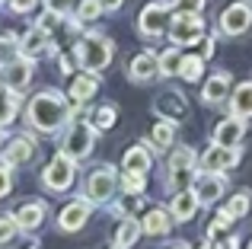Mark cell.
<instances>
[{
    "label": "cell",
    "instance_id": "obj_1",
    "mask_svg": "<svg viewBox=\"0 0 252 249\" xmlns=\"http://www.w3.org/2000/svg\"><path fill=\"white\" fill-rule=\"evenodd\" d=\"M74 119H77V109L67 106L64 93H58V90H42L26 106V124L38 134H58Z\"/></svg>",
    "mask_w": 252,
    "mask_h": 249
},
{
    "label": "cell",
    "instance_id": "obj_2",
    "mask_svg": "<svg viewBox=\"0 0 252 249\" xmlns=\"http://www.w3.org/2000/svg\"><path fill=\"white\" fill-rule=\"evenodd\" d=\"M112 51H115V45H112V38H105L102 32H86L74 42V58L77 64H80L83 70H93V74H99V70H105L112 64Z\"/></svg>",
    "mask_w": 252,
    "mask_h": 249
},
{
    "label": "cell",
    "instance_id": "obj_3",
    "mask_svg": "<svg viewBox=\"0 0 252 249\" xmlns=\"http://www.w3.org/2000/svg\"><path fill=\"white\" fill-rule=\"evenodd\" d=\"M198 176V154L191 147H176L169 156V173H166V186L172 192H179V188H189L191 182H195Z\"/></svg>",
    "mask_w": 252,
    "mask_h": 249
},
{
    "label": "cell",
    "instance_id": "obj_4",
    "mask_svg": "<svg viewBox=\"0 0 252 249\" xmlns=\"http://www.w3.org/2000/svg\"><path fill=\"white\" fill-rule=\"evenodd\" d=\"M74 179H77V160H74V156H67L64 150H61V154H55V160H51L48 166H45V173H42V186L48 188V192H55V195L70 192Z\"/></svg>",
    "mask_w": 252,
    "mask_h": 249
},
{
    "label": "cell",
    "instance_id": "obj_5",
    "mask_svg": "<svg viewBox=\"0 0 252 249\" xmlns=\"http://www.w3.org/2000/svg\"><path fill=\"white\" fill-rule=\"evenodd\" d=\"M172 10H176L172 0H150V3L141 10V16H137V29H141V35L160 38L163 32H169Z\"/></svg>",
    "mask_w": 252,
    "mask_h": 249
},
{
    "label": "cell",
    "instance_id": "obj_6",
    "mask_svg": "<svg viewBox=\"0 0 252 249\" xmlns=\"http://www.w3.org/2000/svg\"><path fill=\"white\" fill-rule=\"evenodd\" d=\"M96 134L99 128L93 122H74L67 131H64V141H61V150L67 156H74L77 163L86 160L93 154V144H96Z\"/></svg>",
    "mask_w": 252,
    "mask_h": 249
},
{
    "label": "cell",
    "instance_id": "obj_7",
    "mask_svg": "<svg viewBox=\"0 0 252 249\" xmlns=\"http://www.w3.org/2000/svg\"><path fill=\"white\" fill-rule=\"evenodd\" d=\"M169 38H172V45H179V48H189V45L201 42L204 38L201 13H176L172 23H169Z\"/></svg>",
    "mask_w": 252,
    "mask_h": 249
},
{
    "label": "cell",
    "instance_id": "obj_8",
    "mask_svg": "<svg viewBox=\"0 0 252 249\" xmlns=\"http://www.w3.org/2000/svg\"><path fill=\"white\" fill-rule=\"evenodd\" d=\"M115 188H118V176H115L112 166L93 169V173L86 176V182H83V192H86V198H90L93 205H105V201L115 195Z\"/></svg>",
    "mask_w": 252,
    "mask_h": 249
},
{
    "label": "cell",
    "instance_id": "obj_9",
    "mask_svg": "<svg viewBox=\"0 0 252 249\" xmlns=\"http://www.w3.org/2000/svg\"><path fill=\"white\" fill-rule=\"evenodd\" d=\"M240 156H243L240 147H223V144L211 141V147L198 156V166L211 169V173H227V169H233L236 163H240Z\"/></svg>",
    "mask_w": 252,
    "mask_h": 249
},
{
    "label": "cell",
    "instance_id": "obj_10",
    "mask_svg": "<svg viewBox=\"0 0 252 249\" xmlns=\"http://www.w3.org/2000/svg\"><path fill=\"white\" fill-rule=\"evenodd\" d=\"M32 70H35V61L26 55H19L16 61L3 64V74H0V83H3L6 90H13V93H26L32 83Z\"/></svg>",
    "mask_w": 252,
    "mask_h": 249
},
{
    "label": "cell",
    "instance_id": "obj_11",
    "mask_svg": "<svg viewBox=\"0 0 252 249\" xmlns=\"http://www.w3.org/2000/svg\"><path fill=\"white\" fill-rule=\"evenodd\" d=\"M252 26V3L249 0H236V3H230L227 10L220 13V32L223 35H243Z\"/></svg>",
    "mask_w": 252,
    "mask_h": 249
},
{
    "label": "cell",
    "instance_id": "obj_12",
    "mask_svg": "<svg viewBox=\"0 0 252 249\" xmlns=\"http://www.w3.org/2000/svg\"><path fill=\"white\" fill-rule=\"evenodd\" d=\"M191 188L198 192V201H201V205H214V201H220V195L227 192V176L201 169V173L195 176V182H191Z\"/></svg>",
    "mask_w": 252,
    "mask_h": 249
},
{
    "label": "cell",
    "instance_id": "obj_13",
    "mask_svg": "<svg viewBox=\"0 0 252 249\" xmlns=\"http://www.w3.org/2000/svg\"><path fill=\"white\" fill-rule=\"evenodd\" d=\"M90 214H93V201L86 198V195L83 198H74L61 214H58V230L61 233H77L86 220H90Z\"/></svg>",
    "mask_w": 252,
    "mask_h": 249
},
{
    "label": "cell",
    "instance_id": "obj_14",
    "mask_svg": "<svg viewBox=\"0 0 252 249\" xmlns=\"http://www.w3.org/2000/svg\"><path fill=\"white\" fill-rule=\"evenodd\" d=\"M154 112L160 115V119L179 122V119H185V112H189V102H185V96L176 93V90H163V93L154 99Z\"/></svg>",
    "mask_w": 252,
    "mask_h": 249
},
{
    "label": "cell",
    "instance_id": "obj_15",
    "mask_svg": "<svg viewBox=\"0 0 252 249\" xmlns=\"http://www.w3.org/2000/svg\"><path fill=\"white\" fill-rule=\"evenodd\" d=\"M230 90H233L230 74L227 70H217V74H211L208 83L201 87V102L204 106H220L223 99H230Z\"/></svg>",
    "mask_w": 252,
    "mask_h": 249
},
{
    "label": "cell",
    "instance_id": "obj_16",
    "mask_svg": "<svg viewBox=\"0 0 252 249\" xmlns=\"http://www.w3.org/2000/svg\"><path fill=\"white\" fill-rule=\"evenodd\" d=\"M243 134H246V119L230 115V119L217 122V128L211 131V141H214V144H223V147H240Z\"/></svg>",
    "mask_w": 252,
    "mask_h": 249
},
{
    "label": "cell",
    "instance_id": "obj_17",
    "mask_svg": "<svg viewBox=\"0 0 252 249\" xmlns=\"http://www.w3.org/2000/svg\"><path fill=\"white\" fill-rule=\"evenodd\" d=\"M157 74H160V55H154V51H141V55H134V61L128 64V77L134 83H147V80H154Z\"/></svg>",
    "mask_w": 252,
    "mask_h": 249
},
{
    "label": "cell",
    "instance_id": "obj_18",
    "mask_svg": "<svg viewBox=\"0 0 252 249\" xmlns=\"http://www.w3.org/2000/svg\"><path fill=\"white\" fill-rule=\"evenodd\" d=\"M13 218H16L19 230H38V227H42V220H45V201H38V198L23 201V205H16Z\"/></svg>",
    "mask_w": 252,
    "mask_h": 249
},
{
    "label": "cell",
    "instance_id": "obj_19",
    "mask_svg": "<svg viewBox=\"0 0 252 249\" xmlns=\"http://www.w3.org/2000/svg\"><path fill=\"white\" fill-rule=\"evenodd\" d=\"M198 205H201V201H198V192L195 188H179L176 195H172V201H169V208H172V218L176 220H191L195 218V211H198Z\"/></svg>",
    "mask_w": 252,
    "mask_h": 249
},
{
    "label": "cell",
    "instance_id": "obj_20",
    "mask_svg": "<svg viewBox=\"0 0 252 249\" xmlns=\"http://www.w3.org/2000/svg\"><path fill=\"white\" fill-rule=\"evenodd\" d=\"M96 90H99V74H93V70H83V74H77L74 80H70V99L74 102H90L93 96H96Z\"/></svg>",
    "mask_w": 252,
    "mask_h": 249
},
{
    "label": "cell",
    "instance_id": "obj_21",
    "mask_svg": "<svg viewBox=\"0 0 252 249\" xmlns=\"http://www.w3.org/2000/svg\"><path fill=\"white\" fill-rule=\"evenodd\" d=\"M141 227H144L147 237H166L169 227H172V211H166V208H150V211L144 214Z\"/></svg>",
    "mask_w": 252,
    "mask_h": 249
},
{
    "label": "cell",
    "instance_id": "obj_22",
    "mask_svg": "<svg viewBox=\"0 0 252 249\" xmlns=\"http://www.w3.org/2000/svg\"><path fill=\"white\" fill-rule=\"evenodd\" d=\"M150 166H154V156H150V150L147 147H128L125 150V156H122V169L125 173H141V176H147L150 173Z\"/></svg>",
    "mask_w": 252,
    "mask_h": 249
},
{
    "label": "cell",
    "instance_id": "obj_23",
    "mask_svg": "<svg viewBox=\"0 0 252 249\" xmlns=\"http://www.w3.org/2000/svg\"><path fill=\"white\" fill-rule=\"evenodd\" d=\"M19 45H23L26 58H38V55H48L51 51V35L35 26V29H29L26 35H19Z\"/></svg>",
    "mask_w": 252,
    "mask_h": 249
},
{
    "label": "cell",
    "instance_id": "obj_24",
    "mask_svg": "<svg viewBox=\"0 0 252 249\" xmlns=\"http://www.w3.org/2000/svg\"><path fill=\"white\" fill-rule=\"evenodd\" d=\"M230 115L252 119V80H246V83H240V87L230 90Z\"/></svg>",
    "mask_w": 252,
    "mask_h": 249
},
{
    "label": "cell",
    "instance_id": "obj_25",
    "mask_svg": "<svg viewBox=\"0 0 252 249\" xmlns=\"http://www.w3.org/2000/svg\"><path fill=\"white\" fill-rule=\"evenodd\" d=\"M32 156H35V144H32L29 137H16V141L3 150V163H6V166H23V163H32Z\"/></svg>",
    "mask_w": 252,
    "mask_h": 249
},
{
    "label": "cell",
    "instance_id": "obj_26",
    "mask_svg": "<svg viewBox=\"0 0 252 249\" xmlns=\"http://www.w3.org/2000/svg\"><path fill=\"white\" fill-rule=\"evenodd\" d=\"M172 141H176V122H169V119H160L154 124V131H150V144H154V150H169L172 147Z\"/></svg>",
    "mask_w": 252,
    "mask_h": 249
},
{
    "label": "cell",
    "instance_id": "obj_27",
    "mask_svg": "<svg viewBox=\"0 0 252 249\" xmlns=\"http://www.w3.org/2000/svg\"><path fill=\"white\" fill-rule=\"evenodd\" d=\"M141 233H144V227L137 224L134 218H122V224H118V233H115V246L131 249L137 240H141Z\"/></svg>",
    "mask_w": 252,
    "mask_h": 249
},
{
    "label": "cell",
    "instance_id": "obj_28",
    "mask_svg": "<svg viewBox=\"0 0 252 249\" xmlns=\"http://www.w3.org/2000/svg\"><path fill=\"white\" fill-rule=\"evenodd\" d=\"M179 77H182L185 83L204 80V55H185L182 58V67H179Z\"/></svg>",
    "mask_w": 252,
    "mask_h": 249
},
{
    "label": "cell",
    "instance_id": "obj_29",
    "mask_svg": "<svg viewBox=\"0 0 252 249\" xmlns=\"http://www.w3.org/2000/svg\"><path fill=\"white\" fill-rule=\"evenodd\" d=\"M19 115V93L0 87V124H10Z\"/></svg>",
    "mask_w": 252,
    "mask_h": 249
},
{
    "label": "cell",
    "instance_id": "obj_30",
    "mask_svg": "<svg viewBox=\"0 0 252 249\" xmlns=\"http://www.w3.org/2000/svg\"><path fill=\"white\" fill-rule=\"evenodd\" d=\"M182 48L179 45H172L160 55V77H179V67H182Z\"/></svg>",
    "mask_w": 252,
    "mask_h": 249
},
{
    "label": "cell",
    "instance_id": "obj_31",
    "mask_svg": "<svg viewBox=\"0 0 252 249\" xmlns=\"http://www.w3.org/2000/svg\"><path fill=\"white\" fill-rule=\"evenodd\" d=\"M23 55V45H19V35L16 32H3L0 35V67L10 61H16V58Z\"/></svg>",
    "mask_w": 252,
    "mask_h": 249
},
{
    "label": "cell",
    "instance_id": "obj_32",
    "mask_svg": "<svg viewBox=\"0 0 252 249\" xmlns=\"http://www.w3.org/2000/svg\"><path fill=\"white\" fill-rule=\"evenodd\" d=\"M74 13H77V23H96L105 10H102L99 0H80V3L74 6Z\"/></svg>",
    "mask_w": 252,
    "mask_h": 249
},
{
    "label": "cell",
    "instance_id": "obj_33",
    "mask_svg": "<svg viewBox=\"0 0 252 249\" xmlns=\"http://www.w3.org/2000/svg\"><path fill=\"white\" fill-rule=\"evenodd\" d=\"M249 205H252V195L249 192H236L233 198L227 201V208H223V211H227L233 220H240V218H246V214H249Z\"/></svg>",
    "mask_w": 252,
    "mask_h": 249
},
{
    "label": "cell",
    "instance_id": "obj_34",
    "mask_svg": "<svg viewBox=\"0 0 252 249\" xmlns=\"http://www.w3.org/2000/svg\"><path fill=\"white\" fill-rule=\"evenodd\" d=\"M141 201H144V195L125 192V198H122V201H115V205H112V211H115L118 218H131V214H134V208H141Z\"/></svg>",
    "mask_w": 252,
    "mask_h": 249
},
{
    "label": "cell",
    "instance_id": "obj_35",
    "mask_svg": "<svg viewBox=\"0 0 252 249\" xmlns=\"http://www.w3.org/2000/svg\"><path fill=\"white\" fill-rule=\"evenodd\" d=\"M16 237H19L16 218H13V214H3V218H0V246H10Z\"/></svg>",
    "mask_w": 252,
    "mask_h": 249
},
{
    "label": "cell",
    "instance_id": "obj_36",
    "mask_svg": "<svg viewBox=\"0 0 252 249\" xmlns=\"http://www.w3.org/2000/svg\"><path fill=\"white\" fill-rule=\"evenodd\" d=\"M115 119H118V115H115V106H112V102H105V106L96 109V115H93V124H96L99 131H109L112 124H115Z\"/></svg>",
    "mask_w": 252,
    "mask_h": 249
},
{
    "label": "cell",
    "instance_id": "obj_37",
    "mask_svg": "<svg viewBox=\"0 0 252 249\" xmlns=\"http://www.w3.org/2000/svg\"><path fill=\"white\" fill-rule=\"evenodd\" d=\"M61 19H64V13H55V10H45L42 16L35 19V26H38V29H42V32H48V35H51V32H55V29H61Z\"/></svg>",
    "mask_w": 252,
    "mask_h": 249
},
{
    "label": "cell",
    "instance_id": "obj_38",
    "mask_svg": "<svg viewBox=\"0 0 252 249\" xmlns=\"http://www.w3.org/2000/svg\"><path fill=\"white\" fill-rule=\"evenodd\" d=\"M122 188L125 192H134V195H144V176L141 173H122Z\"/></svg>",
    "mask_w": 252,
    "mask_h": 249
},
{
    "label": "cell",
    "instance_id": "obj_39",
    "mask_svg": "<svg viewBox=\"0 0 252 249\" xmlns=\"http://www.w3.org/2000/svg\"><path fill=\"white\" fill-rule=\"evenodd\" d=\"M204 3H208V0H172L176 13H201Z\"/></svg>",
    "mask_w": 252,
    "mask_h": 249
},
{
    "label": "cell",
    "instance_id": "obj_40",
    "mask_svg": "<svg viewBox=\"0 0 252 249\" xmlns=\"http://www.w3.org/2000/svg\"><path fill=\"white\" fill-rule=\"evenodd\" d=\"M10 188H13V173H10V166H0V198L3 195H10Z\"/></svg>",
    "mask_w": 252,
    "mask_h": 249
},
{
    "label": "cell",
    "instance_id": "obj_41",
    "mask_svg": "<svg viewBox=\"0 0 252 249\" xmlns=\"http://www.w3.org/2000/svg\"><path fill=\"white\" fill-rule=\"evenodd\" d=\"M74 3H77V0H45V6H48V10H55V13H67Z\"/></svg>",
    "mask_w": 252,
    "mask_h": 249
},
{
    "label": "cell",
    "instance_id": "obj_42",
    "mask_svg": "<svg viewBox=\"0 0 252 249\" xmlns=\"http://www.w3.org/2000/svg\"><path fill=\"white\" fill-rule=\"evenodd\" d=\"M35 3H38V0H10V10L13 13H29Z\"/></svg>",
    "mask_w": 252,
    "mask_h": 249
},
{
    "label": "cell",
    "instance_id": "obj_43",
    "mask_svg": "<svg viewBox=\"0 0 252 249\" xmlns=\"http://www.w3.org/2000/svg\"><path fill=\"white\" fill-rule=\"evenodd\" d=\"M99 3H102V10H105V13H115L118 6L125 3V0H99Z\"/></svg>",
    "mask_w": 252,
    "mask_h": 249
},
{
    "label": "cell",
    "instance_id": "obj_44",
    "mask_svg": "<svg viewBox=\"0 0 252 249\" xmlns=\"http://www.w3.org/2000/svg\"><path fill=\"white\" fill-rule=\"evenodd\" d=\"M223 249H240V237H236V233H230L227 243H223Z\"/></svg>",
    "mask_w": 252,
    "mask_h": 249
},
{
    "label": "cell",
    "instance_id": "obj_45",
    "mask_svg": "<svg viewBox=\"0 0 252 249\" xmlns=\"http://www.w3.org/2000/svg\"><path fill=\"white\" fill-rule=\"evenodd\" d=\"M204 55H208V58L214 55V38H204Z\"/></svg>",
    "mask_w": 252,
    "mask_h": 249
},
{
    "label": "cell",
    "instance_id": "obj_46",
    "mask_svg": "<svg viewBox=\"0 0 252 249\" xmlns=\"http://www.w3.org/2000/svg\"><path fill=\"white\" fill-rule=\"evenodd\" d=\"M201 249H223V246H220V243H214V240H204Z\"/></svg>",
    "mask_w": 252,
    "mask_h": 249
},
{
    "label": "cell",
    "instance_id": "obj_47",
    "mask_svg": "<svg viewBox=\"0 0 252 249\" xmlns=\"http://www.w3.org/2000/svg\"><path fill=\"white\" fill-rule=\"evenodd\" d=\"M169 249H191V246H189V243H185V240H182V243H172Z\"/></svg>",
    "mask_w": 252,
    "mask_h": 249
},
{
    "label": "cell",
    "instance_id": "obj_48",
    "mask_svg": "<svg viewBox=\"0 0 252 249\" xmlns=\"http://www.w3.org/2000/svg\"><path fill=\"white\" fill-rule=\"evenodd\" d=\"M3 137H6V131H0V147H3Z\"/></svg>",
    "mask_w": 252,
    "mask_h": 249
},
{
    "label": "cell",
    "instance_id": "obj_49",
    "mask_svg": "<svg viewBox=\"0 0 252 249\" xmlns=\"http://www.w3.org/2000/svg\"><path fill=\"white\" fill-rule=\"evenodd\" d=\"M246 249H252V243H249V246H246Z\"/></svg>",
    "mask_w": 252,
    "mask_h": 249
},
{
    "label": "cell",
    "instance_id": "obj_50",
    "mask_svg": "<svg viewBox=\"0 0 252 249\" xmlns=\"http://www.w3.org/2000/svg\"><path fill=\"white\" fill-rule=\"evenodd\" d=\"M115 249H122V246H115Z\"/></svg>",
    "mask_w": 252,
    "mask_h": 249
}]
</instances>
